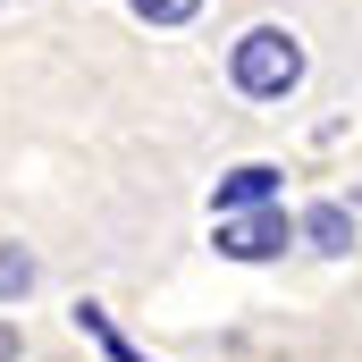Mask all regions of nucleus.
<instances>
[{"label": "nucleus", "mask_w": 362, "mask_h": 362, "mask_svg": "<svg viewBox=\"0 0 362 362\" xmlns=\"http://www.w3.org/2000/svg\"><path fill=\"white\" fill-rule=\"evenodd\" d=\"M228 76H236V93H253V101H286V93L303 85V42L286 25H253V34H236Z\"/></svg>", "instance_id": "f257e3e1"}, {"label": "nucleus", "mask_w": 362, "mask_h": 362, "mask_svg": "<svg viewBox=\"0 0 362 362\" xmlns=\"http://www.w3.org/2000/svg\"><path fill=\"white\" fill-rule=\"evenodd\" d=\"M295 245V219L278 202H253V211H219V253L228 262H270Z\"/></svg>", "instance_id": "f03ea898"}, {"label": "nucleus", "mask_w": 362, "mask_h": 362, "mask_svg": "<svg viewBox=\"0 0 362 362\" xmlns=\"http://www.w3.org/2000/svg\"><path fill=\"white\" fill-rule=\"evenodd\" d=\"M295 236H303L312 253H354V211H346V202H312V211L295 219Z\"/></svg>", "instance_id": "7ed1b4c3"}, {"label": "nucleus", "mask_w": 362, "mask_h": 362, "mask_svg": "<svg viewBox=\"0 0 362 362\" xmlns=\"http://www.w3.org/2000/svg\"><path fill=\"white\" fill-rule=\"evenodd\" d=\"M219 211H253V202H278V169L270 160H245V169H228L219 177V194H211Z\"/></svg>", "instance_id": "20e7f679"}, {"label": "nucleus", "mask_w": 362, "mask_h": 362, "mask_svg": "<svg viewBox=\"0 0 362 362\" xmlns=\"http://www.w3.org/2000/svg\"><path fill=\"white\" fill-rule=\"evenodd\" d=\"M76 329H85V337H93V346H101L110 362H152V354H135V346H127V329H118L101 303H76Z\"/></svg>", "instance_id": "39448f33"}, {"label": "nucleus", "mask_w": 362, "mask_h": 362, "mask_svg": "<svg viewBox=\"0 0 362 362\" xmlns=\"http://www.w3.org/2000/svg\"><path fill=\"white\" fill-rule=\"evenodd\" d=\"M34 253H25V245H0V303H25V295H34Z\"/></svg>", "instance_id": "423d86ee"}, {"label": "nucleus", "mask_w": 362, "mask_h": 362, "mask_svg": "<svg viewBox=\"0 0 362 362\" xmlns=\"http://www.w3.org/2000/svg\"><path fill=\"white\" fill-rule=\"evenodd\" d=\"M127 8H135L144 25H185V17H194L202 0H127Z\"/></svg>", "instance_id": "0eeeda50"}, {"label": "nucleus", "mask_w": 362, "mask_h": 362, "mask_svg": "<svg viewBox=\"0 0 362 362\" xmlns=\"http://www.w3.org/2000/svg\"><path fill=\"white\" fill-rule=\"evenodd\" d=\"M0 362H17V320L0 312Z\"/></svg>", "instance_id": "6e6552de"}]
</instances>
